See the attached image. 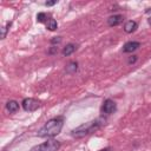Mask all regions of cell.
Here are the masks:
<instances>
[{
  "label": "cell",
  "instance_id": "6da1fadb",
  "mask_svg": "<svg viewBox=\"0 0 151 151\" xmlns=\"http://www.w3.org/2000/svg\"><path fill=\"white\" fill-rule=\"evenodd\" d=\"M64 126V118L63 117H55L50 120H47L44 126L40 127V130L37 132L38 137L41 138H51L61 132V129Z\"/></svg>",
  "mask_w": 151,
  "mask_h": 151
},
{
  "label": "cell",
  "instance_id": "7a4b0ae2",
  "mask_svg": "<svg viewBox=\"0 0 151 151\" xmlns=\"http://www.w3.org/2000/svg\"><path fill=\"white\" fill-rule=\"evenodd\" d=\"M105 124V119L104 118H97V119H93L91 122H87L85 124H81L80 126L73 129L71 131V136L73 138H83L94 131H97L98 129H100L103 125Z\"/></svg>",
  "mask_w": 151,
  "mask_h": 151
},
{
  "label": "cell",
  "instance_id": "3957f363",
  "mask_svg": "<svg viewBox=\"0 0 151 151\" xmlns=\"http://www.w3.org/2000/svg\"><path fill=\"white\" fill-rule=\"evenodd\" d=\"M60 142L57 139H48L41 144L33 146L29 151H58L60 149Z\"/></svg>",
  "mask_w": 151,
  "mask_h": 151
},
{
  "label": "cell",
  "instance_id": "277c9868",
  "mask_svg": "<svg viewBox=\"0 0 151 151\" xmlns=\"http://www.w3.org/2000/svg\"><path fill=\"white\" fill-rule=\"evenodd\" d=\"M21 106H22V109H24L25 111H27V112H33V111L38 110V109L41 106V104H40L39 100H37V99H34V98H25V99L21 101Z\"/></svg>",
  "mask_w": 151,
  "mask_h": 151
},
{
  "label": "cell",
  "instance_id": "5b68a950",
  "mask_svg": "<svg viewBox=\"0 0 151 151\" xmlns=\"http://www.w3.org/2000/svg\"><path fill=\"white\" fill-rule=\"evenodd\" d=\"M117 110V105L112 99H105L103 105H101V112L105 114H111L113 112H116Z\"/></svg>",
  "mask_w": 151,
  "mask_h": 151
},
{
  "label": "cell",
  "instance_id": "8992f818",
  "mask_svg": "<svg viewBox=\"0 0 151 151\" xmlns=\"http://www.w3.org/2000/svg\"><path fill=\"white\" fill-rule=\"evenodd\" d=\"M139 46H140V42H138V41H127L123 46V52L124 53H132L133 51L138 50Z\"/></svg>",
  "mask_w": 151,
  "mask_h": 151
},
{
  "label": "cell",
  "instance_id": "52a82bcc",
  "mask_svg": "<svg viewBox=\"0 0 151 151\" xmlns=\"http://www.w3.org/2000/svg\"><path fill=\"white\" fill-rule=\"evenodd\" d=\"M123 20H124V17L122 14H113L107 18V24H109V26H117V25L122 24Z\"/></svg>",
  "mask_w": 151,
  "mask_h": 151
},
{
  "label": "cell",
  "instance_id": "ba28073f",
  "mask_svg": "<svg viewBox=\"0 0 151 151\" xmlns=\"http://www.w3.org/2000/svg\"><path fill=\"white\" fill-rule=\"evenodd\" d=\"M137 26H138V25H137V22H136L134 20H129V21H126L125 25H124V31H125V33H132V32L136 31Z\"/></svg>",
  "mask_w": 151,
  "mask_h": 151
},
{
  "label": "cell",
  "instance_id": "9c48e42d",
  "mask_svg": "<svg viewBox=\"0 0 151 151\" xmlns=\"http://www.w3.org/2000/svg\"><path fill=\"white\" fill-rule=\"evenodd\" d=\"M6 109L9 113H14L19 110V103L15 101V100H8L6 103Z\"/></svg>",
  "mask_w": 151,
  "mask_h": 151
},
{
  "label": "cell",
  "instance_id": "30bf717a",
  "mask_svg": "<svg viewBox=\"0 0 151 151\" xmlns=\"http://www.w3.org/2000/svg\"><path fill=\"white\" fill-rule=\"evenodd\" d=\"M77 50V46L74 45V44H72V42H70V44H67L64 48H63V51H61V53L65 55V57H68V55H71L74 51Z\"/></svg>",
  "mask_w": 151,
  "mask_h": 151
},
{
  "label": "cell",
  "instance_id": "8fae6325",
  "mask_svg": "<svg viewBox=\"0 0 151 151\" xmlns=\"http://www.w3.org/2000/svg\"><path fill=\"white\" fill-rule=\"evenodd\" d=\"M77 70H78V63H77V61H70V63L67 64L66 68H65L66 73H68V74H73V73H76Z\"/></svg>",
  "mask_w": 151,
  "mask_h": 151
},
{
  "label": "cell",
  "instance_id": "7c38bea8",
  "mask_svg": "<svg viewBox=\"0 0 151 151\" xmlns=\"http://www.w3.org/2000/svg\"><path fill=\"white\" fill-rule=\"evenodd\" d=\"M46 27L50 29V31H55L57 28H58V24H57V21L53 19V18H48V20H47V22H46Z\"/></svg>",
  "mask_w": 151,
  "mask_h": 151
},
{
  "label": "cell",
  "instance_id": "4fadbf2b",
  "mask_svg": "<svg viewBox=\"0 0 151 151\" xmlns=\"http://www.w3.org/2000/svg\"><path fill=\"white\" fill-rule=\"evenodd\" d=\"M48 15L46 14V13H44V12H40V13H38L37 14V21L38 22H47V20H48Z\"/></svg>",
  "mask_w": 151,
  "mask_h": 151
},
{
  "label": "cell",
  "instance_id": "5bb4252c",
  "mask_svg": "<svg viewBox=\"0 0 151 151\" xmlns=\"http://www.w3.org/2000/svg\"><path fill=\"white\" fill-rule=\"evenodd\" d=\"M11 21L9 22H7V27H9L11 26ZM7 27H5V26H2L1 27V39H5L6 38V34H7V31H8V28Z\"/></svg>",
  "mask_w": 151,
  "mask_h": 151
},
{
  "label": "cell",
  "instance_id": "9a60e30c",
  "mask_svg": "<svg viewBox=\"0 0 151 151\" xmlns=\"http://www.w3.org/2000/svg\"><path fill=\"white\" fill-rule=\"evenodd\" d=\"M59 42H61V37H53L51 39V44L52 45H55V44H59Z\"/></svg>",
  "mask_w": 151,
  "mask_h": 151
},
{
  "label": "cell",
  "instance_id": "2e32d148",
  "mask_svg": "<svg viewBox=\"0 0 151 151\" xmlns=\"http://www.w3.org/2000/svg\"><path fill=\"white\" fill-rule=\"evenodd\" d=\"M57 52H58V47L57 46H52L50 48V51H48V54H55Z\"/></svg>",
  "mask_w": 151,
  "mask_h": 151
},
{
  "label": "cell",
  "instance_id": "e0dca14e",
  "mask_svg": "<svg viewBox=\"0 0 151 151\" xmlns=\"http://www.w3.org/2000/svg\"><path fill=\"white\" fill-rule=\"evenodd\" d=\"M136 61H137V55H132V57H130L129 60H127L129 64H134Z\"/></svg>",
  "mask_w": 151,
  "mask_h": 151
},
{
  "label": "cell",
  "instance_id": "ac0fdd59",
  "mask_svg": "<svg viewBox=\"0 0 151 151\" xmlns=\"http://www.w3.org/2000/svg\"><path fill=\"white\" fill-rule=\"evenodd\" d=\"M57 4V0H52V1H46L45 2V6H53V5H55Z\"/></svg>",
  "mask_w": 151,
  "mask_h": 151
},
{
  "label": "cell",
  "instance_id": "d6986e66",
  "mask_svg": "<svg viewBox=\"0 0 151 151\" xmlns=\"http://www.w3.org/2000/svg\"><path fill=\"white\" fill-rule=\"evenodd\" d=\"M99 151H111V147H104V149H101Z\"/></svg>",
  "mask_w": 151,
  "mask_h": 151
},
{
  "label": "cell",
  "instance_id": "ffe728a7",
  "mask_svg": "<svg viewBox=\"0 0 151 151\" xmlns=\"http://www.w3.org/2000/svg\"><path fill=\"white\" fill-rule=\"evenodd\" d=\"M145 13H146V14H151V8H147V9L145 11Z\"/></svg>",
  "mask_w": 151,
  "mask_h": 151
},
{
  "label": "cell",
  "instance_id": "44dd1931",
  "mask_svg": "<svg viewBox=\"0 0 151 151\" xmlns=\"http://www.w3.org/2000/svg\"><path fill=\"white\" fill-rule=\"evenodd\" d=\"M147 22H149V25H150V26H151V17H150V18H149V19H147Z\"/></svg>",
  "mask_w": 151,
  "mask_h": 151
}]
</instances>
